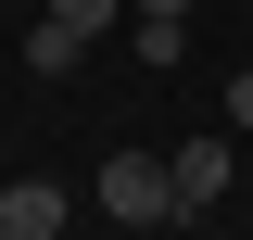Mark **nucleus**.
<instances>
[{"instance_id": "obj_6", "label": "nucleus", "mask_w": 253, "mask_h": 240, "mask_svg": "<svg viewBox=\"0 0 253 240\" xmlns=\"http://www.w3.org/2000/svg\"><path fill=\"white\" fill-rule=\"evenodd\" d=\"M38 13H51V26H76V38H101V26L126 13V0H38Z\"/></svg>"}, {"instance_id": "obj_1", "label": "nucleus", "mask_w": 253, "mask_h": 240, "mask_svg": "<svg viewBox=\"0 0 253 240\" xmlns=\"http://www.w3.org/2000/svg\"><path fill=\"white\" fill-rule=\"evenodd\" d=\"M89 202L114 215V228H177L190 190H177V164H165V152H114V164L89 177Z\"/></svg>"}, {"instance_id": "obj_8", "label": "nucleus", "mask_w": 253, "mask_h": 240, "mask_svg": "<svg viewBox=\"0 0 253 240\" xmlns=\"http://www.w3.org/2000/svg\"><path fill=\"white\" fill-rule=\"evenodd\" d=\"M126 13H190V0H126Z\"/></svg>"}, {"instance_id": "obj_2", "label": "nucleus", "mask_w": 253, "mask_h": 240, "mask_svg": "<svg viewBox=\"0 0 253 240\" xmlns=\"http://www.w3.org/2000/svg\"><path fill=\"white\" fill-rule=\"evenodd\" d=\"M63 215H76V190H51V177H13L0 190V240H51Z\"/></svg>"}, {"instance_id": "obj_4", "label": "nucleus", "mask_w": 253, "mask_h": 240, "mask_svg": "<svg viewBox=\"0 0 253 240\" xmlns=\"http://www.w3.org/2000/svg\"><path fill=\"white\" fill-rule=\"evenodd\" d=\"M26 63H38V76H76V63H89V38H76V26H51V13H38V26H26Z\"/></svg>"}, {"instance_id": "obj_7", "label": "nucleus", "mask_w": 253, "mask_h": 240, "mask_svg": "<svg viewBox=\"0 0 253 240\" xmlns=\"http://www.w3.org/2000/svg\"><path fill=\"white\" fill-rule=\"evenodd\" d=\"M228 126H253V63H241V76H228Z\"/></svg>"}, {"instance_id": "obj_5", "label": "nucleus", "mask_w": 253, "mask_h": 240, "mask_svg": "<svg viewBox=\"0 0 253 240\" xmlns=\"http://www.w3.org/2000/svg\"><path fill=\"white\" fill-rule=\"evenodd\" d=\"M190 51V13H139V63H152V76H165V63H177Z\"/></svg>"}, {"instance_id": "obj_3", "label": "nucleus", "mask_w": 253, "mask_h": 240, "mask_svg": "<svg viewBox=\"0 0 253 240\" xmlns=\"http://www.w3.org/2000/svg\"><path fill=\"white\" fill-rule=\"evenodd\" d=\"M165 164H177V190H190V215H203V202H228V139H177Z\"/></svg>"}]
</instances>
